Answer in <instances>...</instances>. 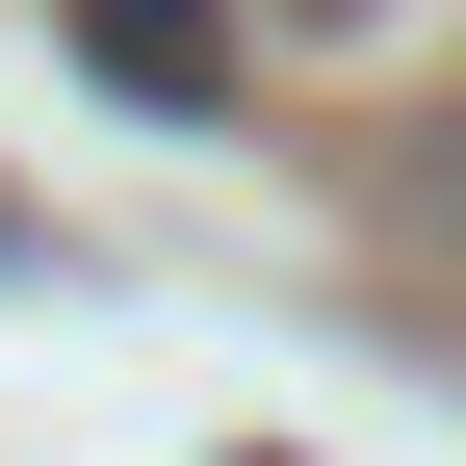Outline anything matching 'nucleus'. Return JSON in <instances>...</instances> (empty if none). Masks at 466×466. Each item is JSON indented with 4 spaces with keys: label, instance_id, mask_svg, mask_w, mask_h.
<instances>
[{
    "label": "nucleus",
    "instance_id": "f257e3e1",
    "mask_svg": "<svg viewBox=\"0 0 466 466\" xmlns=\"http://www.w3.org/2000/svg\"><path fill=\"white\" fill-rule=\"evenodd\" d=\"M78 78L104 104H233V0H78Z\"/></svg>",
    "mask_w": 466,
    "mask_h": 466
},
{
    "label": "nucleus",
    "instance_id": "f03ea898",
    "mask_svg": "<svg viewBox=\"0 0 466 466\" xmlns=\"http://www.w3.org/2000/svg\"><path fill=\"white\" fill-rule=\"evenodd\" d=\"M285 26H363V0H285Z\"/></svg>",
    "mask_w": 466,
    "mask_h": 466
}]
</instances>
